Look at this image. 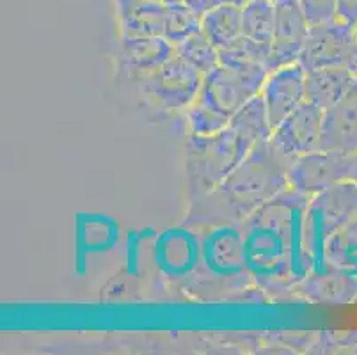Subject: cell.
<instances>
[{
  "instance_id": "7c38bea8",
  "label": "cell",
  "mask_w": 357,
  "mask_h": 355,
  "mask_svg": "<svg viewBox=\"0 0 357 355\" xmlns=\"http://www.w3.org/2000/svg\"><path fill=\"white\" fill-rule=\"evenodd\" d=\"M212 227V233H208L201 247V265L219 278H251L245 266L240 224H222Z\"/></svg>"
},
{
  "instance_id": "4316f807",
  "label": "cell",
  "mask_w": 357,
  "mask_h": 355,
  "mask_svg": "<svg viewBox=\"0 0 357 355\" xmlns=\"http://www.w3.org/2000/svg\"><path fill=\"white\" fill-rule=\"evenodd\" d=\"M224 2H229V0H185V4L192 8L196 13H199V15H204L206 11H210L215 6L224 4Z\"/></svg>"
},
{
  "instance_id": "603a6c76",
  "label": "cell",
  "mask_w": 357,
  "mask_h": 355,
  "mask_svg": "<svg viewBox=\"0 0 357 355\" xmlns=\"http://www.w3.org/2000/svg\"><path fill=\"white\" fill-rule=\"evenodd\" d=\"M201 16L203 15L194 11L185 2L169 4L164 36L173 45H180L181 41L189 39L190 36L197 34L201 31Z\"/></svg>"
},
{
  "instance_id": "3957f363",
  "label": "cell",
  "mask_w": 357,
  "mask_h": 355,
  "mask_svg": "<svg viewBox=\"0 0 357 355\" xmlns=\"http://www.w3.org/2000/svg\"><path fill=\"white\" fill-rule=\"evenodd\" d=\"M268 73L259 63H219L204 75L199 96L187 109L190 135H213L226 128L236 110L261 93Z\"/></svg>"
},
{
  "instance_id": "83f0119b",
  "label": "cell",
  "mask_w": 357,
  "mask_h": 355,
  "mask_svg": "<svg viewBox=\"0 0 357 355\" xmlns=\"http://www.w3.org/2000/svg\"><path fill=\"white\" fill-rule=\"evenodd\" d=\"M349 180L354 181V183H357V153H354L352 156H350V176Z\"/></svg>"
},
{
  "instance_id": "30bf717a",
  "label": "cell",
  "mask_w": 357,
  "mask_h": 355,
  "mask_svg": "<svg viewBox=\"0 0 357 355\" xmlns=\"http://www.w3.org/2000/svg\"><path fill=\"white\" fill-rule=\"evenodd\" d=\"M307 32L310 24L304 16L301 2L275 0V29L267 61L268 71L298 63Z\"/></svg>"
},
{
  "instance_id": "d4e9b609",
  "label": "cell",
  "mask_w": 357,
  "mask_h": 355,
  "mask_svg": "<svg viewBox=\"0 0 357 355\" xmlns=\"http://www.w3.org/2000/svg\"><path fill=\"white\" fill-rule=\"evenodd\" d=\"M310 27L334 22L337 15V0H298Z\"/></svg>"
},
{
  "instance_id": "6da1fadb",
  "label": "cell",
  "mask_w": 357,
  "mask_h": 355,
  "mask_svg": "<svg viewBox=\"0 0 357 355\" xmlns=\"http://www.w3.org/2000/svg\"><path fill=\"white\" fill-rule=\"evenodd\" d=\"M310 201L288 187L240 222L248 272L267 292L297 288L313 273L303 240Z\"/></svg>"
},
{
  "instance_id": "4fadbf2b",
  "label": "cell",
  "mask_w": 357,
  "mask_h": 355,
  "mask_svg": "<svg viewBox=\"0 0 357 355\" xmlns=\"http://www.w3.org/2000/svg\"><path fill=\"white\" fill-rule=\"evenodd\" d=\"M320 149L349 156L357 153V80L340 102L324 112Z\"/></svg>"
},
{
  "instance_id": "d6986e66",
  "label": "cell",
  "mask_w": 357,
  "mask_h": 355,
  "mask_svg": "<svg viewBox=\"0 0 357 355\" xmlns=\"http://www.w3.org/2000/svg\"><path fill=\"white\" fill-rule=\"evenodd\" d=\"M229 126L251 146H256L265 139H271L272 125L261 94L249 100L242 109L236 110L229 121Z\"/></svg>"
},
{
  "instance_id": "9a60e30c",
  "label": "cell",
  "mask_w": 357,
  "mask_h": 355,
  "mask_svg": "<svg viewBox=\"0 0 357 355\" xmlns=\"http://www.w3.org/2000/svg\"><path fill=\"white\" fill-rule=\"evenodd\" d=\"M125 63L139 73H151L176 55V45L165 36L135 34L123 38Z\"/></svg>"
},
{
  "instance_id": "7402d4cb",
  "label": "cell",
  "mask_w": 357,
  "mask_h": 355,
  "mask_svg": "<svg viewBox=\"0 0 357 355\" xmlns=\"http://www.w3.org/2000/svg\"><path fill=\"white\" fill-rule=\"evenodd\" d=\"M176 54L183 61H187L190 66H194L204 75L210 73L220 63L219 48L206 38L203 31H199L197 34L190 36L189 39H185L180 45H176Z\"/></svg>"
},
{
  "instance_id": "8992f818",
  "label": "cell",
  "mask_w": 357,
  "mask_h": 355,
  "mask_svg": "<svg viewBox=\"0 0 357 355\" xmlns=\"http://www.w3.org/2000/svg\"><path fill=\"white\" fill-rule=\"evenodd\" d=\"M203 80L204 73L176 54L160 68L146 73L141 86L164 109L187 110L199 96Z\"/></svg>"
},
{
  "instance_id": "ac0fdd59",
  "label": "cell",
  "mask_w": 357,
  "mask_h": 355,
  "mask_svg": "<svg viewBox=\"0 0 357 355\" xmlns=\"http://www.w3.org/2000/svg\"><path fill=\"white\" fill-rule=\"evenodd\" d=\"M201 31L219 50L229 48L242 38V6L224 2L201 16Z\"/></svg>"
},
{
  "instance_id": "f546056e",
  "label": "cell",
  "mask_w": 357,
  "mask_h": 355,
  "mask_svg": "<svg viewBox=\"0 0 357 355\" xmlns=\"http://www.w3.org/2000/svg\"><path fill=\"white\" fill-rule=\"evenodd\" d=\"M229 2H233V4H238V6H243L248 0H229Z\"/></svg>"
},
{
  "instance_id": "2e32d148",
  "label": "cell",
  "mask_w": 357,
  "mask_h": 355,
  "mask_svg": "<svg viewBox=\"0 0 357 355\" xmlns=\"http://www.w3.org/2000/svg\"><path fill=\"white\" fill-rule=\"evenodd\" d=\"M125 36H164L169 4L165 0H116Z\"/></svg>"
},
{
  "instance_id": "9c48e42d",
  "label": "cell",
  "mask_w": 357,
  "mask_h": 355,
  "mask_svg": "<svg viewBox=\"0 0 357 355\" xmlns=\"http://www.w3.org/2000/svg\"><path fill=\"white\" fill-rule=\"evenodd\" d=\"M324 110L304 102L272 130L271 141L279 151L295 160L298 156L320 149Z\"/></svg>"
},
{
  "instance_id": "ffe728a7",
  "label": "cell",
  "mask_w": 357,
  "mask_h": 355,
  "mask_svg": "<svg viewBox=\"0 0 357 355\" xmlns=\"http://www.w3.org/2000/svg\"><path fill=\"white\" fill-rule=\"evenodd\" d=\"M275 29L274 0H248L242 6V34L258 43L271 45Z\"/></svg>"
},
{
  "instance_id": "277c9868",
  "label": "cell",
  "mask_w": 357,
  "mask_h": 355,
  "mask_svg": "<svg viewBox=\"0 0 357 355\" xmlns=\"http://www.w3.org/2000/svg\"><path fill=\"white\" fill-rule=\"evenodd\" d=\"M252 148L229 125L213 135H189L185 158L192 201L219 187Z\"/></svg>"
},
{
  "instance_id": "f1b7e54d",
  "label": "cell",
  "mask_w": 357,
  "mask_h": 355,
  "mask_svg": "<svg viewBox=\"0 0 357 355\" xmlns=\"http://www.w3.org/2000/svg\"><path fill=\"white\" fill-rule=\"evenodd\" d=\"M356 36H357V27H356ZM350 70H354L357 73V52H356V57H354L352 64H350Z\"/></svg>"
},
{
  "instance_id": "5bb4252c",
  "label": "cell",
  "mask_w": 357,
  "mask_h": 355,
  "mask_svg": "<svg viewBox=\"0 0 357 355\" xmlns=\"http://www.w3.org/2000/svg\"><path fill=\"white\" fill-rule=\"evenodd\" d=\"M357 73L349 66L317 68L306 71V102L326 112L356 84Z\"/></svg>"
},
{
  "instance_id": "52a82bcc",
  "label": "cell",
  "mask_w": 357,
  "mask_h": 355,
  "mask_svg": "<svg viewBox=\"0 0 357 355\" xmlns=\"http://www.w3.org/2000/svg\"><path fill=\"white\" fill-rule=\"evenodd\" d=\"M356 52V29L334 20L329 24L310 27L298 63L303 64L306 71L317 68H350Z\"/></svg>"
},
{
  "instance_id": "5b68a950",
  "label": "cell",
  "mask_w": 357,
  "mask_h": 355,
  "mask_svg": "<svg viewBox=\"0 0 357 355\" xmlns=\"http://www.w3.org/2000/svg\"><path fill=\"white\" fill-rule=\"evenodd\" d=\"M357 217V183L347 180L313 195L303 224L304 249L313 273L327 272L326 249L329 240Z\"/></svg>"
},
{
  "instance_id": "8fae6325",
  "label": "cell",
  "mask_w": 357,
  "mask_h": 355,
  "mask_svg": "<svg viewBox=\"0 0 357 355\" xmlns=\"http://www.w3.org/2000/svg\"><path fill=\"white\" fill-rule=\"evenodd\" d=\"M259 94L274 130L284 117L306 102V70L301 63H294L271 71Z\"/></svg>"
},
{
  "instance_id": "ba28073f",
  "label": "cell",
  "mask_w": 357,
  "mask_h": 355,
  "mask_svg": "<svg viewBox=\"0 0 357 355\" xmlns=\"http://www.w3.org/2000/svg\"><path fill=\"white\" fill-rule=\"evenodd\" d=\"M350 156L337 151L317 149L298 156L288 172V183L295 190L307 195H317L334 185L349 180Z\"/></svg>"
},
{
  "instance_id": "4dcf8cb0",
  "label": "cell",
  "mask_w": 357,
  "mask_h": 355,
  "mask_svg": "<svg viewBox=\"0 0 357 355\" xmlns=\"http://www.w3.org/2000/svg\"><path fill=\"white\" fill-rule=\"evenodd\" d=\"M167 4H178V2H185V0H165Z\"/></svg>"
},
{
  "instance_id": "cb8c5ba5",
  "label": "cell",
  "mask_w": 357,
  "mask_h": 355,
  "mask_svg": "<svg viewBox=\"0 0 357 355\" xmlns=\"http://www.w3.org/2000/svg\"><path fill=\"white\" fill-rule=\"evenodd\" d=\"M268 54H271V45L258 43L242 36L235 45L219 50V59L220 63H259L267 66Z\"/></svg>"
},
{
  "instance_id": "44dd1931",
  "label": "cell",
  "mask_w": 357,
  "mask_h": 355,
  "mask_svg": "<svg viewBox=\"0 0 357 355\" xmlns=\"http://www.w3.org/2000/svg\"><path fill=\"white\" fill-rule=\"evenodd\" d=\"M327 269L357 278V217L329 240L326 249Z\"/></svg>"
},
{
  "instance_id": "e0dca14e",
  "label": "cell",
  "mask_w": 357,
  "mask_h": 355,
  "mask_svg": "<svg viewBox=\"0 0 357 355\" xmlns=\"http://www.w3.org/2000/svg\"><path fill=\"white\" fill-rule=\"evenodd\" d=\"M297 289L303 297L317 302H350L357 299V278L340 270L311 273Z\"/></svg>"
},
{
  "instance_id": "7a4b0ae2",
  "label": "cell",
  "mask_w": 357,
  "mask_h": 355,
  "mask_svg": "<svg viewBox=\"0 0 357 355\" xmlns=\"http://www.w3.org/2000/svg\"><path fill=\"white\" fill-rule=\"evenodd\" d=\"M294 160L279 151L271 139L259 141L228 178L203 197L192 201L189 226L240 224L252 211L290 187Z\"/></svg>"
},
{
  "instance_id": "484cf974",
  "label": "cell",
  "mask_w": 357,
  "mask_h": 355,
  "mask_svg": "<svg viewBox=\"0 0 357 355\" xmlns=\"http://www.w3.org/2000/svg\"><path fill=\"white\" fill-rule=\"evenodd\" d=\"M337 22L357 27V0H337Z\"/></svg>"
}]
</instances>
